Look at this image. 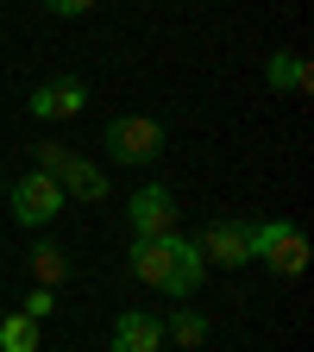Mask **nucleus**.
I'll return each mask as SVG.
<instances>
[{
    "label": "nucleus",
    "mask_w": 314,
    "mask_h": 352,
    "mask_svg": "<svg viewBox=\"0 0 314 352\" xmlns=\"http://www.w3.org/2000/svg\"><path fill=\"white\" fill-rule=\"evenodd\" d=\"M0 201H7V183H0Z\"/></svg>",
    "instance_id": "obj_18"
},
{
    "label": "nucleus",
    "mask_w": 314,
    "mask_h": 352,
    "mask_svg": "<svg viewBox=\"0 0 314 352\" xmlns=\"http://www.w3.org/2000/svg\"><path fill=\"white\" fill-rule=\"evenodd\" d=\"M51 308H57V289H32V296H25V308H19V315H32V321H44V315H51Z\"/></svg>",
    "instance_id": "obj_17"
},
{
    "label": "nucleus",
    "mask_w": 314,
    "mask_h": 352,
    "mask_svg": "<svg viewBox=\"0 0 314 352\" xmlns=\"http://www.w3.org/2000/svg\"><path fill=\"white\" fill-rule=\"evenodd\" d=\"M25 264H32L38 289H57V283H69V271H76V264H69V252H63V245H51V239H44V245H32V252H25Z\"/></svg>",
    "instance_id": "obj_12"
},
{
    "label": "nucleus",
    "mask_w": 314,
    "mask_h": 352,
    "mask_svg": "<svg viewBox=\"0 0 314 352\" xmlns=\"http://www.w3.org/2000/svg\"><path fill=\"white\" fill-rule=\"evenodd\" d=\"M32 151H38V170H44V176H57V170L76 157V151H69V145H57V139H44V145H32Z\"/></svg>",
    "instance_id": "obj_15"
},
{
    "label": "nucleus",
    "mask_w": 314,
    "mask_h": 352,
    "mask_svg": "<svg viewBox=\"0 0 314 352\" xmlns=\"http://www.w3.org/2000/svg\"><path fill=\"white\" fill-rule=\"evenodd\" d=\"M57 189H63V201H101V195H107V170L69 157V164L57 170Z\"/></svg>",
    "instance_id": "obj_11"
},
{
    "label": "nucleus",
    "mask_w": 314,
    "mask_h": 352,
    "mask_svg": "<svg viewBox=\"0 0 314 352\" xmlns=\"http://www.w3.org/2000/svg\"><path fill=\"white\" fill-rule=\"evenodd\" d=\"M170 252H176V233H157V239H132L126 264H132V277H139V283H151V289L164 296V277H170Z\"/></svg>",
    "instance_id": "obj_7"
},
{
    "label": "nucleus",
    "mask_w": 314,
    "mask_h": 352,
    "mask_svg": "<svg viewBox=\"0 0 314 352\" xmlns=\"http://www.w3.org/2000/svg\"><path fill=\"white\" fill-rule=\"evenodd\" d=\"M126 220H132V239L176 233V189H164V183H145L139 195H126Z\"/></svg>",
    "instance_id": "obj_4"
},
{
    "label": "nucleus",
    "mask_w": 314,
    "mask_h": 352,
    "mask_svg": "<svg viewBox=\"0 0 314 352\" xmlns=\"http://www.w3.org/2000/svg\"><path fill=\"white\" fill-rule=\"evenodd\" d=\"M7 208H13L19 227H51V220L63 214V189H57V176L25 170L19 183H7Z\"/></svg>",
    "instance_id": "obj_3"
},
{
    "label": "nucleus",
    "mask_w": 314,
    "mask_h": 352,
    "mask_svg": "<svg viewBox=\"0 0 314 352\" xmlns=\"http://www.w3.org/2000/svg\"><path fill=\"white\" fill-rule=\"evenodd\" d=\"M164 340H176V346H208V315H195V308H176V315L164 321Z\"/></svg>",
    "instance_id": "obj_13"
},
{
    "label": "nucleus",
    "mask_w": 314,
    "mask_h": 352,
    "mask_svg": "<svg viewBox=\"0 0 314 352\" xmlns=\"http://www.w3.org/2000/svg\"><path fill=\"white\" fill-rule=\"evenodd\" d=\"M164 346V321L145 315V308H132V315L113 321V352H157Z\"/></svg>",
    "instance_id": "obj_8"
},
{
    "label": "nucleus",
    "mask_w": 314,
    "mask_h": 352,
    "mask_svg": "<svg viewBox=\"0 0 314 352\" xmlns=\"http://www.w3.org/2000/svg\"><path fill=\"white\" fill-rule=\"evenodd\" d=\"M195 252H201V264H227V271L251 264V220H208Z\"/></svg>",
    "instance_id": "obj_5"
},
{
    "label": "nucleus",
    "mask_w": 314,
    "mask_h": 352,
    "mask_svg": "<svg viewBox=\"0 0 314 352\" xmlns=\"http://www.w3.org/2000/svg\"><path fill=\"white\" fill-rule=\"evenodd\" d=\"M264 82L277 88V95H308L314 88V69L302 51H271V63H264Z\"/></svg>",
    "instance_id": "obj_10"
},
{
    "label": "nucleus",
    "mask_w": 314,
    "mask_h": 352,
    "mask_svg": "<svg viewBox=\"0 0 314 352\" xmlns=\"http://www.w3.org/2000/svg\"><path fill=\"white\" fill-rule=\"evenodd\" d=\"M25 107L38 120H76L88 107V82L82 76H51V82H38L32 95H25Z\"/></svg>",
    "instance_id": "obj_6"
},
{
    "label": "nucleus",
    "mask_w": 314,
    "mask_h": 352,
    "mask_svg": "<svg viewBox=\"0 0 314 352\" xmlns=\"http://www.w3.org/2000/svg\"><path fill=\"white\" fill-rule=\"evenodd\" d=\"M0 352H38V321L32 315H7L0 321Z\"/></svg>",
    "instance_id": "obj_14"
},
{
    "label": "nucleus",
    "mask_w": 314,
    "mask_h": 352,
    "mask_svg": "<svg viewBox=\"0 0 314 352\" xmlns=\"http://www.w3.org/2000/svg\"><path fill=\"white\" fill-rule=\"evenodd\" d=\"M251 258H264L277 277H302L308 264V233L289 220H251Z\"/></svg>",
    "instance_id": "obj_2"
},
{
    "label": "nucleus",
    "mask_w": 314,
    "mask_h": 352,
    "mask_svg": "<svg viewBox=\"0 0 314 352\" xmlns=\"http://www.w3.org/2000/svg\"><path fill=\"white\" fill-rule=\"evenodd\" d=\"M95 7H101V0H44V13H57V19H82Z\"/></svg>",
    "instance_id": "obj_16"
},
{
    "label": "nucleus",
    "mask_w": 314,
    "mask_h": 352,
    "mask_svg": "<svg viewBox=\"0 0 314 352\" xmlns=\"http://www.w3.org/2000/svg\"><path fill=\"white\" fill-rule=\"evenodd\" d=\"M101 145H107L113 164H157L170 151V132L157 120H145V113H120V120H107Z\"/></svg>",
    "instance_id": "obj_1"
},
{
    "label": "nucleus",
    "mask_w": 314,
    "mask_h": 352,
    "mask_svg": "<svg viewBox=\"0 0 314 352\" xmlns=\"http://www.w3.org/2000/svg\"><path fill=\"white\" fill-rule=\"evenodd\" d=\"M201 271H208V264H201L195 239H183V233H176V252H170V277H164V296H176V302H183V296H195Z\"/></svg>",
    "instance_id": "obj_9"
}]
</instances>
